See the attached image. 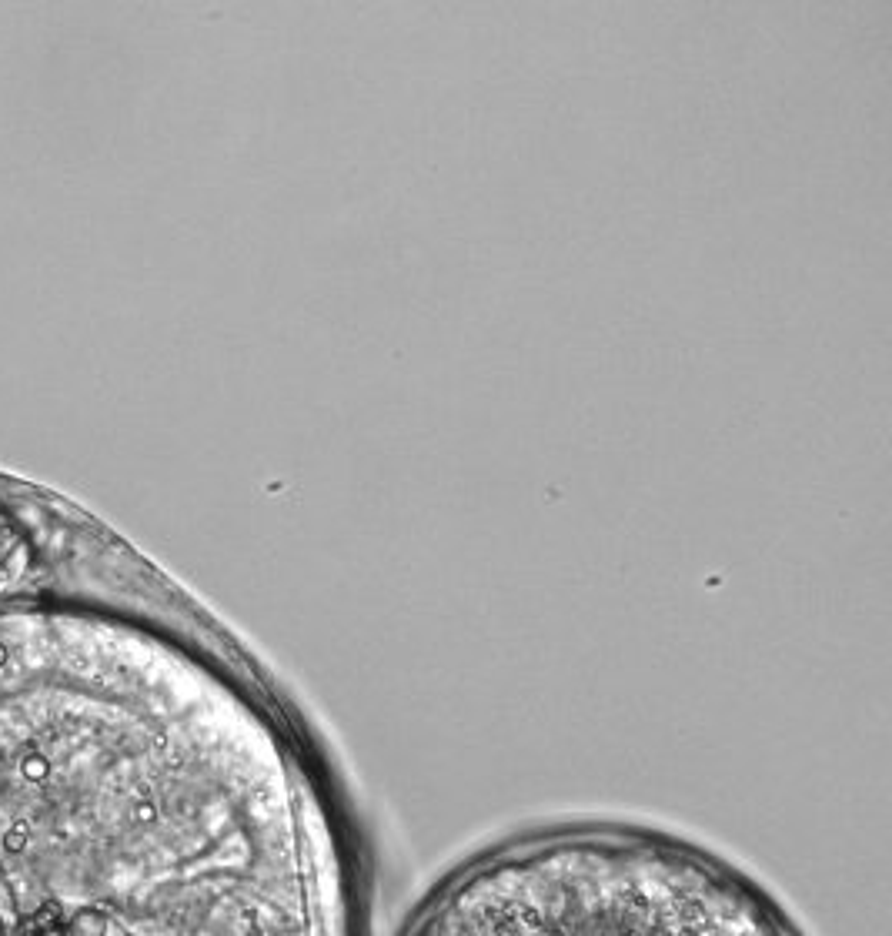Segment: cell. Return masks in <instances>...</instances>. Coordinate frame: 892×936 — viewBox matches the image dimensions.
I'll use <instances>...</instances> for the list:
<instances>
[{
	"mask_svg": "<svg viewBox=\"0 0 892 936\" xmlns=\"http://www.w3.org/2000/svg\"><path fill=\"white\" fill-rule=\"evenodd\" d=\"M7 545H11V529H7V522H4V515H0V559H4V552H7Z\"/></svg>",
	"mask_w": 892,
	"mask_h": 936,
	"instance_id": "3957f363",
	"label": "cell"
},
{
	"mask_svg": "<svg viewBox=\"0 0 892 936\" xmlns=\"http://www.w3.org/2000/svg\"><path fill=\"white\" fill-rule=\"evenodd\" d=\"M405 936H796L739 873L635 830H558L478 856Z\"/></svg>",
	"mask_w": 892,
	"mask_h": 936,
	"instance_id": "6da1fadb",
	"label": "cell"
},
{
	"mask_svg": "<svg viewBox=\"0 0 892 936\" xmlns=\"http://www.w3.org/2000/svg\"><path fill=\"white\" fill-rule=\"evenodd\" d=\"M37 936H71V930H67V923L54 920V923L41 926V930H37Z\"/></svg>",
	"mask_w": 892,
	"mask_h": 936,
	"instance_id": "7a4b0ae2",
	"label": "cell"
}]
</instances>
